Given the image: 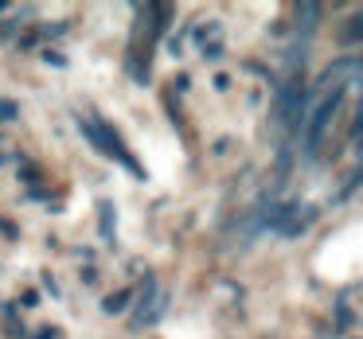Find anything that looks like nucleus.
I'll use <instances>...</instances> for the list:
<instances>
[{
    "mask_svg": "<svg viewBox=\"0 0 363 339\" xmlns=\"http://www.w3.org/2000/svg\"><path fill=\"white\" fill-rule=\"evenodd\" d=\"M336 105H340V90H332V98H324L320 110L313 113V121H308V137H305V152H308V156H313L316 144H320V137H324V129H328V117L336 113Z\"/></svg>",
    "mask_w": 363,
    "mask_h": 339,
    "instance_id": "nucleus-1",
    "label": "nucleus"
},
{
    "mask_svg": "<svg viewBox=\"0 0 363 339\" xmlns=\"http://www.w3.org/2000/svg\"><path fill=\"white\" fill-rule=\"evenodd\" d=\"M129 300V292H113V297H106V312H121Z\"/></svg>",
    "mask_w": 363,
    "mask_h": 339,
    "instance_id": "nucleus-2",
    "label": "nucleus"
},
{
    "mask_svg": "<svg viewBox=\"0 0 363 339\" xmlns=\"http://www.w3.org/2000/svg\"><path fill=\"white\" fill-rule=\"evenodd\" d=\"M0 117H4V121H9V117H16V105H12V102H4V98H0Z\"/></svg>",
    "mask_w": 363,
    "mask_h": 339,
    "instance_id": "nucleus-3",
    "label": "nucleus"
}]
</instances>
